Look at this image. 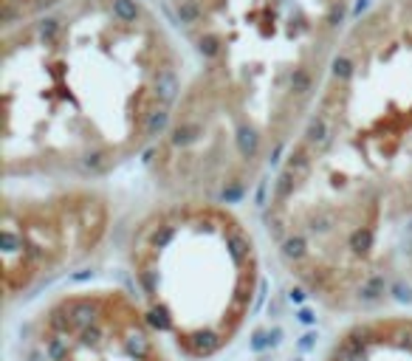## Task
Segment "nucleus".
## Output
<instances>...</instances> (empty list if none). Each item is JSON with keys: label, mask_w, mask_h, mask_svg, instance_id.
Returning a JSON list of instances; mask_svg holds the SVG:
<instances>
[{"label": "nucleus", "mask_w": 412, "mask_h": 361, "mask_svg": "<svg viewBox=\"0 0 412 361\" xmlns=\"http://www.w3.org/2000/svg\"><path fill=\"white\" fill-rule=\"evenodd\" d=\"M263 229L322 310H381L412 243V0L359 9L268 172Z\"/></svg>", "instance_id": "f257e3e1"}, {"label": "nucleus", "mask_w": 412, "mask_h": 361, "mask_svg": "<svg viewBox=\"0 0 412 361\" xmlns=\"http://www.w3.org/2000/svg\"><path fill=\"white\" fill-rule=\"evenodd\" d=\"M187 54L153 0H74L0 31L3 180H102L155 150Z\"/></svg>", "instance_id": "f03ea898"}, {"label": "nucleus", "mask_w": 412, "mask_h": 361, "mask_svg": "<svg viewBox=\"0 0 412 361\" xmlns=\"http://www.w3.org/2000/svg\"><path fill=\"white\" fill-rule=\"evenodd\" d=\"M187 85L147 156L158 195L237 203L308 116L359 0H153Z\"/></svg>", "instance_id": "7ed1b4c3"}, {"label": "nucleus", "mask_w": 412, "mask_h": 361, "mask_svg": "<svg viewBox=\"0 0 412 361\" xmlns=\"http://www.w3.org/2000/svg\"><path fill=\"white\" fill-rule=\"evenodd\" d=\"M125 265L133 296L187 361H212L249 328L263 254L234 203L158 195L130 226Z\"/></svg>", "instance_id": "20e7f679"}, {"label": "nucleus", "mask_w": 412, "mask_h": 361, "mask_svg": "<svg viewBox=\"0 0 412 361\" xmlns=\"http://www.w3.org/2000/svg\"><path fill=\"white\" fill-rule=\"evenodd\" d=\"M113 229V198L85 180H3L0 283L6 308L91 262Z\"/></svg>", "instance_id": "39448f33"}, {"label": "nucleus", "mask_w": 412, "mask_h": 361, "mask_svg": "<svg viewBox=\"0 0 412 361\" xmlns=\"http://www.w3.org/2000/svg\"><path fill=\"white\" fill-rule=\"evenodd\" d=\"M17 361H173L133 291L79 285L49 296L20 325Z\"/></svg>", "instance_id": "423d86ee"}, {"label": "nucleus", "mask_w": 412, "mask_h": 361, "mask_svg": "<svg viewBox=\"0 0 412 361\" xmlns=\"http://www.w3.org/2000/svg\"><path fill=\"white\" fill-rule=\"evenodd\" d=\"M319 361H412V313L381 308L353 316Z\"/></svg>", "instance_id": "0eeeda50"}, {"label": "nucleus", "mask_w": 412, "mask_h": 361, "mask_svg": "<svg viewBox=\"0 0 412 361\" xmlns=\"http://www.w3.org/2000/svg\"><path fill=\"white\" fill-rule=\"evenodd\" d=\"M68 3H74V0H0V31L34 20L40 15L57 12Z\"/></svg>", "instance_id": "6e6552de"}]
</instances>
